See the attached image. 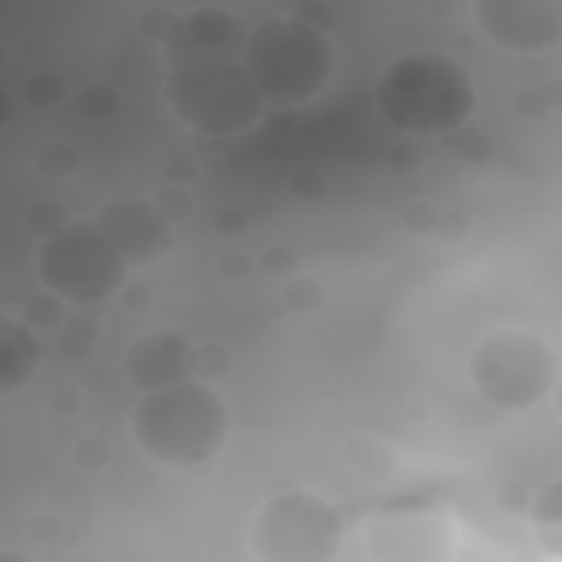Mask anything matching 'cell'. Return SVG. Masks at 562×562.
Returning a JSON list of instances; mask_svg holds the SVG:
<instances>
[{
  "instance_id": "cell-5",
  "label": "cell",
  "mask_w": 562,
  "mask_h": 562,
  "mask_svg": "<svg viewBox=\"0 0 562 562\" xmlns=\"http://www.w3.org/2000/svg\"><path fill=\"white\" fill-rule=\"evenodd\" d=\"M558 356L544 334L522 325H501L483 334L470 351V386L483 404L501 413H527L553 395Z\"/></svg>"
},
{
  "instance_id": "cell-1",
  "label": "cell",
  "mask_w": 562,
  "mask_h": 562,
  "mask_svg": "<svg viewBox=\"0 0 562 562\" xmlns=\"http://www.w3.org/2000/svg\"><path fill=\"white\" fill-rule=\"evenodd\" d=\"M132 439L136 448L171 470H198L215 461L228 443L233 413L211 378H180L154 391H140L132 404Z\"/></svg>"
},
{
  "instance_id": "cell-4",
  "label": "cell",
  "mask_w": 562,
  "mask_h": 562,
  "mask_svg": "<svg viewBox=\"0 0 562 562\" xmlns=\"http://www.w3.org/2000/svg\"><path fill=\"white\" fill-rule=\"evenodd\" d=\"M162 92L171 114L202 136H237L255 127L268 105L246 61L224 53H184L180 61H171Z\"/></svg>"
},
{
  "instance_id": "cell-23",
  "label": "cell",
  "mask_w": 562,
  "mask_h": 562,
  "mask_svg": "<svg viewBox=\"0 0 562 562\" xmlns=\"http://www.w3.org/2000/svg\"><path fill=\"white\" fill-rule=\"evenodd\" d=\"M549 400H553V413H558V422H562V373H558V382H553V395H549Z\"/></svg>"
},
{
  "instance_id": "cell-9",
  "label": "cell",
  "mask_w": 562,
  "mask_h": 562,
  "mask_svg": "<svg viewBox=\"0 0 562 562\" xmlns=\"http://www.w3.org/2000/svg\"><path fill=\"white\" fill-rule=\"evenodd\" d=\"M474 26L505 53H549L562 44V0H474Z\"/></svg>"
},
{
  "instance_id": "cell-14",
  "label": "cell",
  "mask_w": 562,
  "mask_h": 562,
  "mask_svg": "<svg viewBox=\"0 0 562 562\" xmlns=\"http://www.w3.org/2000/svg\"><path fill=\"white\" fill-rule=\"evenodd\" d=\"M527 531H531L540 553L562 558V479H549L527 501Z\"/></svg>"
},
{
  "instance_id": "cell-19",
  "label": "cell",
  "mask_w": 562,
  "mask_h": 562,
  "mask_svg": "<svg viewBox=\"0 0 562 562\" xmlns=\"http://www.w3.org/2000/svg\"><path fill=\"white\" fill-rule=\"evenodd\" d=\"M224 369H228V351H224L220 342H202V347H198V378L220 382Z\"/></svg>"
},
{
  "instance_id": "cell-20",
  "label": "cell",
  "mask_w": 562,
  "mask_h": 562,
  "mask_svg": "<svg viewBox=\"0 0 562 562\" xmlns=\"http://www.w3.org/2000/svg\"><path fill=\"white\" fill-rule=\"evenodd\" d=\"M553 101V88H522L514 97V114H544Z\"/></svg>"
},
{
  "instance_id": "cell-2",
  "label": "cell",
  "mask_w": 562,
  "mask_h": 562,
  "mask_svg": "<svg viewBox=\"0 0 562 562\" xmlns=\"http://www.w3.org/2000/svg\"><path fill=\"white\" fill-rule=\"evenodd\" d=\"M378 110L404 136H452L474 114V79L457 57L404 53L378 79Z\"/></svg>"
},
{
  "instance_id": "cell-6",
  "label": "cell",
  "mask_w": 562,
  "mask_h": 562,
  "mask_svg": "<svg viewBox=\"0 0 562 562\" xmlns=\"http://www.w3.org/2000/svg\"><path fill=\"white\" fill-rule=\"evenodd\" d=\"M132 263L97 228V220H66L35 246V277L70 307H97L127 285Z\"/></svg>"
},
{
  "instance_id": "cell-12",
  "label": "cell",
  "mask_w": 562,
  "mask_h": 562,
  "mask_svg": "<svg viewBox=\"0 0 562 562\" xmlns=\"http://www.w3.org/2000/svg\"><path fill=\"white\" fill-rule=\"evenodd\" d=\"M241 22L228 13V9H193L184 18H176L171 26V44H180L184 53H228L233 44H241Z\"/></svg>"
},
{
  "instance_id": "cell-15",
  "label": "cell",
  "mask_w": 562,
  "mask_h": 562,
  "mask_svg": "<svg viewBox=\"0 0 562 562\" xmlns=\"http://www.w3.org/2000/svg\"><path fill=\"white\" fill-rule=\"evenodd\" d=\"M97 338H101V321L92 312H70L57 325V347L66 360H88L97 351Z\"/></svg>"
},
{
  "instance_id": "cell-13",
  "label": "cell",
  "mask_w": 562,
  "mask_h": 562,
  "mask_svg": "<svg viewBox=\"0 0 562 562\" xmlns=\"http://www.w3.org/2000/svg\"><path fill=\"white\" fill-rule=\"evenodd\" d=\"M40 338H35V325H26L22 316H9L4 321V334H0V386L4 391H18L26 378H35L40 369Z\"/></svg>"
},
{
  "instance_id": "cell-10",
  "label": "cell",
  "mask_w": 562,
  "mask_h": 562,
  "mask_svg": "<svg viewBox=\"0 0 562 562\" xmlns=\"http://www.w3.org/2000/svg\"><path fill=\"white\" fill-rule=\"evenodd\" d=\"M97 228L114 241V250L132 263V268H149L158 259H167L176 250V228H171V215L162 211V202L154 198H114L105 206H97Z\"/></svg>"
},
{
  "instance_id": "cell-18",
  "label": "cell",
  "mask_w": 562,
  "mask_h": 562,
  "mask_svg": "<svg viewBox=\"0 0 562 562\" xmlns=\"http://www.w3.org/2000/svg\"><path fill=\"white\" fill-rule=\"evenodd\" d=\"M26 97H31L35 105H57V101L66 97V83H61L57 75H35V79H26Z\"/></svg>"
},
{
  "instance_id": "cell-3",
  "label": "cell",
  "mask_w": 562,
  "mask_h": 562,
  "mask_svg": "<svg viewBox=\"0 0 562 562\" xmlns=\"http://www.w3.org/2000/svg\"><path fill=\"white\" fill-rule=\"evenodd\" d=\"M241 61L250 79L259 83L268 105H312L329 75H334V48L329 35L303 18H263L241 40Z\"/></svg>"
},
{
  "instance_id": "cell-17",
  "label": "cell",
  "mask_w": 562,
  "mask_h": 562,
  "mask_svg": "<svg viewBox=\"0 0 562 562\" xmlns=\"http://www.w3.org/2000/svg\"><path fill=\"white\" fill-rule=\"evenodd\" d=\"M75 149H66V145H44L40 154H35V167L44 171V176H66V171H75Z\"/></svg>"
},
{
  "instance_id": "cell-21",
  "label": "cell",
  "mask_w": 562,
  "mask_h": 562,
  "mask_svg": "<svg viewBox=\"0 0 562 562\" xmlns=\"http://www.w3.org/2000/svg\"><path fill=\"white\" fill-rule=\"evenodd\" d=\"M26 220H31V228H40V237L66 224V215H57V206H53V202H40V206H31V215H26Z\"/></svg>"
},
{
  "instance_id": "cell-8",
  "label": "cell",
  "mask_w": 562,
  "mask_h": 562,
  "mask_svg": "<svg viewBox=\"0 0 562 562\" xmlns=\"http://www.w3.org/2000/svg\"><path fill=\"white\" fill-rule=\"evenodd\" d=\"M457 549V518L439 505H391L369 522L364 540V553L378 562H448Z\"/></svg>"
},
{
  "instance_id": "cell-7",
  "label": "cell",
  "mask_w": 562,
  "mask_h": 562,
  "mask_svg": "<svg viewBox=\"0 0 562 562\" xmlns=\"http://www.w3.org/2000/svg\"><path fill=\"white\" fill-rule=\"evenodd\" d=\"M342 536V509L312 492H277L250 518V553L259 562H334Z\"/></svg>"
},
{
  "instance_id": "cell-22",
  "label": "cell",
  "mask_w": 562,
  "mask_h": 562,
  "mask_svg": "<svg viewBox=\"0 0 562 562\" xmlns=\"http://www.w3.org/2000/svg\"><path fill=\"white\" fill-rule=\"evenodd\" d=\"M162 211H167L171 220H184V215H189V193H180V198L167 193V198H162Z\"/></svg>"
},
{
  "instance_id": "cell-11",
  "label": "cell",
  "mask_w": 562,
  "mask_h": 562,
  "mask_svg": "<svg viewBox=\"0 0 562 562\" xmlns=\"http://www.w3.org/2000/svg\"><path fill=\"white\" fill-rule=\"evenodd\" d=\"M193 373H198V342L180 329H149L132 338L123 351V378L136 391H154V386H167Z\"/></svg>"
},
{
  "instance_id": "cell-16",
  "label": "cell",
  "mask_w": 562,
  "mask_h": 562,
  "mask_svg": "<svg viewBox=\"0 0 562 562\" xmlns=\"http://www.w3.org/2000/svg\"><path fill=\"white\" fill-rule=\"evenodd\" d=\"M75 110L83 114V119H110L114 110H119V92L110 88V83H83L79 92H75Z\"/></svg>"
}]
</instances>
